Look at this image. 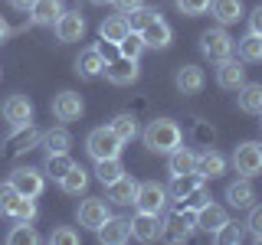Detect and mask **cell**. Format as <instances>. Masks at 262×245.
I'll return each instance as SVG.
<instances>
[{"label":"cell","instance_id":"obj_1","mask_svg":"<svg viewBox=\"0 0 262 245\" xmlns=\"http://www.w3.org/2000/svg\"><path fill=\"white\" fill-rule=\"evenodd\" d=\"M141 137H144V147L151 154H170V151H177V147L184 144V131H180V125L170 121V118L151 121Z\"/></svg>","mask_w":262,"mask_h":245},{"label":"cell","instance_id":"obj_2","mask_svg":"<svg viewBox=\"0 0 262 245\" xmlns=\"http://www.w3.org/2000/svg\"><path fill=\"white\" fill-rule=\"evenodd\" d=\"M121 147H125V141H118V134H115L112 128H95V131H89V137H85V151H89L92 160L121 157Z\"/></svg>","mask_w":262,"mask_h":245},{"label":"cell","instance_id":"obj_3","mask_svg":"<svg viewBox=\"0 0 262 245\" xmlns=\"http://www.w3.org/2000/svg\"><path fill=\"white\" fill-rule=\"evenodd\" d=\"M193 232H196V212L184 209V206L174 209V212H167V219L161 223V235L170 239V242H187Z\"/></svg>","mask_w":262,"mask_h":245},{"label":"cell","instance_id":"obj_4","mask_svg":"<svg viewBox=\"0 0 262 245\" xmlns=\"http://www.w3.org/2000/svg\"><path fill=\"white\" fill-rule=\"evenodd\" d=\"M167 203H170V193L164 190L158 180H144V183H138L135 206L141 212H154V216H161V212L167 209Z\"/></svg>","mask_w":262,"mask_h":245},{"label":"cell","instance_id":"obj_5","mask_svg":"<svg viewBox=\"0 0 262 245\" xmlns=\"http://www.w3.org/2000/svg\"><path fill=\"white\" fill-rule=\"evenodd\" d=\"M233 167H236V174H243V177H259L262 174V144L259 141H246L236 147V154H233Z\"/></svg>","mask_w":262,"mask_h":245},{"label":"cell","instance_id":"obj_6","mask_svg":"<svg viewBox=\"0 0 262 245\" xmlns=\"http://www.w3.org/2000/svg\"><path fill=\"white\" fill-rule=\"evenodd\" d=\"M200 49H203V56H207V59L220 62V59H226V56H233L236 43H233V36H229L223 27H216V30H207L200 36Z\"/></svg>","mask_w":262,"mask_h":245},{"label":"cell","instance_id":"obj_7","mask_svg":"<svg viewBox=\"0 0 262 245\" xmlns=\"http://www.w3.org/2000/svg\"><path fill=\"white\" fill-rule=\"evenodd\" d=\"M53 30H56V39H59V43H79V39L85 36V16L79 10H62L59 20L53 23Z\"/></svg>","mask_w":262,"mask_h":245},{"label":"cell","instance_id":"obj_8","mask_svg":"<svg viewBox=\"0 0 262 245\" xmlns=\"http://www.w3.org/2000/svg\"><path fill=\"white\" fill-rule=\"evenodd\" d=\"M4 121L10 128H23V125H33V105L27 95H10L4 102Z\"/></svg>","mask_w":262,"mask_h":245},{"label":"cell","instance_id":"obj_9","mask_svg":"<svg viewBox=\"0 0 262 245\" xmlns=\"http://www.w3.org/2000/svg\"><path fill=\"white\" fill-rule=\"evenodd\" d=\"M10 183L20 190V196H39L43 186H46V180H43V170H36V167H16Z\"/></svg>","mask_w":262,"mask_h":245},{"label":"cell","instance_id":"obj_10","mask_svg":"<svg viewBox=\"0 0 262 245\" xmlns=\"http://www.w3.org/2000/svg\"><path fill=\"white\" fill-rule=\"evenodd\" d=\"M112 212H108V206H105V200H98V196H85L82 200V206H79V226H85V229H95L108 219Z\"/></svg>","mask_w":262,"mask_h":245},{"label":"cell","instance_id":"obj_11","mask_svg":"<svg viewBox=\"0 0 262 245\" xmlns=\"http://www.w3.org/2000/svg\"><path fill=\"white\" fill-rule=\"evenodd\" d=\"M105 76H108L112 85H131V82L141 76V69H138V59H125V56H118V59L105 62Z\"/></svg>","mask_w":262,"mask_h":245},{"label":"cell","instance_id":"obj_12","mask_svg":"<svg viewBox=\"0 0 262 245\" xmlns=\"http://www.w3.org/2000/svg\"><path fill=\"white\" fill-rule=\"evenodd\" d=\"M95 235H98V242H105V245H121V242L131 239V219H115V216H108L102 226L95 229Z\"/></svg>","mask_w":262,"mask_h":245},{"label":"cell","instance_id":"obj_13","mask_svg":"<svg viewBox=\"0 0 262 245\" xmlns=\"http://www.w3.org/2000/svg\"><path fill=\"white\" fill-rule=\"evenodd\" d=\"M82 111H85V105H82V95L76 92H59L53 98V114L59 121H79Z\"/></svg>","mask_w":262,"mask_h":245},{"label":"cell","instance_id":"obj_14","mask_svg":"<svg viewBox=\"0 0 262 245\" xmlns=\"http://www.w3.org/2000/svg\"><path fill=\"white\" fill-rule=\"evenodd\" d=\"M131 239H138V242L161 239V219L154 216V212H141V209H138V216L131 219Z\"/></svg>","mask_w":262,"mask_h":245},{"label":"cell","instance_id":"obj_15","mask_svg":"<svg viewBox=\"0 0 262 245\" xmlns=\"http://www.w3.org/2000/svg\"><path fill=\"white\" fill-rule=\"evenodd\" d=\"M216 82H220V88H229V92H236V88L246 82V69H243V62H236L233 56H226V59H220L216 65Z\"/></svg>","mask_w":262,"mask_h":245},{"label":"cell","instance_id":"obj_16","mask_svg":"<svg viewBox=\"0 0 262 245\" xmlns=\"http://www.w3.org/2000/svg\"><path fill=\"white\" fill-rule=\"evenodd\" d=\"M203 82H207V76H203L200 65H180L177 76H174V85L180 95H196L203 88Z\"/></svg>","mask_w":262,"mask_h":245},{"label":"cell","instance_id":"obj_17","mask_svg":"<svg viewBox=\"0 0 262 245\" xmlns=\"http://www.w3.org/2000/svg\"><path fill=\"white\" fill-rule=\"evenodd\" d=\"M196 174H200L203 180H216V177H223L226 174V157L220 151H203V154H196Z\"/></svg>","mask_w":262,"mask_h":245},{"label":"cell","instance_id":"obj_18","mask_svg":"<svg viewBox=\"0 0 262 245\" xmlns=\"http://www.w3.org/2000/svg\"><path fill=\"white\" fill-rule=\"evenodd\" d=\"M226 203L233 209H249L252 203H256V186L249 183V177H243V180H236V183L226 186Z\"/></svg>","mask_w":262,"mask_h":245},{"label":"cell","instance_id":"obj_19","mask_svg":"<svg viewBox=\"0 0 262 245\" xmlns=\"http://www.w3.org/2000/svg\"><path fill=\"white\" fill-rule=\"evenodd\" d=\"M105 190H108V200L115 203V206H131V203H135V193H138V180L121 174L115 183L105 186Z\"/></svg>","mask_w":262,"mask_h":245},{"label":"cell","instance_id":"obj_20","mask_svg":"<svg viewBox=\"0 0 262 245\" xmlns=\"http://www.w3.org/2000/svg\"><path fill=\"white\" fill-rule=\"evenodd\" d=\"M236 102L246 114H262V82H243L236 88Z\"/></svg>","mask_w":262,"mask_h":245},{"label":"cell","instance_id":"obj_21","mask_svg":"<svg viewBox=\"0 0 262 245\" xmlns=\"http://www.w3.org/2000/svg\"><path fill=\"white\" fill-rule=\"evenodd\" d=\"M141 39H144V49H147V46H151V49H167L170 39H174V30H170L167 23L158 16L154 23H147V27L141 30Z\"/></svg>","mask_w":262,"mask_h":245},{"label":"cell","instance_id":"obj_22","mask_svg":"<svg viewBox=\"0 0 262 245\" xmlns=\"http://www.w3.org/2000/svg\"><path fill=\"white\" fill-rule=\"evenodd\" d=\"M226 209L223 206H216V203H207V206H200L196 209V229H200V232H207V235H213L216 232L220 226L226 223Z\"/></svg>","mask_w":262,"mask_h":245},{"label":"cell","instance_id":"obj_23","mask_svg":"<svg viewBox=\"0 0 262 245\" xmlns=\"http://www.w3.org/2000/svg\"><path fill=\"white\" fill-rule=\"evenodd\" d=\"M59 13H62V0H36L30 7V20L36 27H53L59 20Z\"/></svg>","mask_w":262,"mask_h":245},{"label":"cell","instance_id":"obj_24","mask_svg":"<svg viewBox=\"0 0 262 245\" xmlns=\"http://www.w3.org/2000/svg\"><path fill=\"white\" fill-rule=\"evenodd\" d=\"M76 72L82 79H98L105 72V59H102V53L92 46V49H85V53H79V59H76Z\"/></svg>","mask_w":262,"mask_h":245},{"label":"cell","instance_id":"obj_25","mask_svg":"<svg viewBox=\"0 0 262 245\" xmlns=\"http://www.w3.org/2000/svg\"><path fill=\"white\" fill-rule=\"evenodd\" d=\"M210 10H213V16H216L220 27H229V23L243 20V0H213Z\"/></svg>","mask_w":262,"mask_h":245},{"label":"cell","instance_id":"obj_26","mask_svg":"<svg viewBox=\"0 0 262 245\" xmlns=\"http://www.w3.org/2000/svg\"><path fill=\"white\" fill-rule=\"evenodd\" d=\"M196 186H203V177L196 174V170H190V174H177L174 180H170L167 193H170V200H187Z\"/></svg>","mask_w":262,"mask_h":245},{"label":"cell","instance_id":"obj_27","mask_svg":"<svg viewBox=\"0 0 262 245\" xmlns=\"http://www.w3.org/2000/svg\"><path fill=\"white\" fill-rule=\"evenodd\" d=\"M98 33H102V39H108V43H121V39L131 33L128 27V16L125 13H115V16H105L102 27H98Z\"/></svg>","mask_w":262,"mask_h":245},{"label":"cell","instance_id":"obj_28","mask_svg":"<svg viewBox=\"0 0 262 245\" xmlns=\"http://www.w3.org/2000/svg\"><path fill=\"white\" fill-rule=\"evenodd\" d=\"M196 167V154L190 151V147H184V144H180L177 147V151H170L167 154V170H170V174H190V170Z\"/></svg>","mask_w":262,"mask_h":245},{"label":"cell","instance_id":"obj_29","mask_svg":"<svg viewBox=\"0 0 262 245\" xmlns=\"http://www.w3.org/2000/svg\"><path fill=\"white\" fill-rule=\"evenodd\" d=\"M59 186H62V193H69V196L85 193L89 190V170H82L79 163H72V170L59 180Z\"/></svg>","mask_w":262,"mask_h":245},{"label":"cell","instance_id":"obj_30","mask_svg":"<svg viewBox=\"0 0 262 245\" xmlns=\"http://www.w3.org/2000/svg\"><path fill=\"white\" fill-rule=\"evenodd\" d=\"M43 147H46V154H66L72 147V134L66 128H49L43 134Z\"/></svg>","mask_w":262,"mask_h":245},{"label":"cell","instance_id":"obj_31","mask_svg":"<svg viewBox=\"0 0 262 245\" xmlns=\"http://www.w3.org/2000/svg\"><path fill=\"white\" fill-rule=\"evenodd\" d=\"M121 174H125V167H121V157H105V160H95V177L102 186L115 183Z\"/></svg>","mask_w":262,"mask_h":245},{"label":"cell","instance_id":"obj_32","mask_svg":"<svg viewBox=\"0 0 262 245\" xmlns=\"http://www.w3.org/2000/svg\"><path fill=\"white\" fill-rule=\"evenodd\" d=\"M243 62H262V36L259 33H246V36L236 43Z\"/></svg>","mask_w":262,"mask_h":245},{"label":"cell","instance_id":"obj_33","mask_svg":"<svg viewBox=\"0 0 262 245\" xmlns=\"http://www.w3.org/2000/svg\"><path fill=\"white\" fill-rule=\"evenodd\" d=\"M13 131H16V137H13L10 151H16V154H20V151H33V147L43 141V134H39L33 125H23V128H13Z\"/></svg>","mask_w":262,"mask_h":245},{"label":"cell","instance_id":"obj_34","mask_svg":"<svg viewBox=\"0 0 262 245\" xmlns=\"http://www.w3.org/2000/svg\"><path fill=\"white\" fill-rule=\"evenodd\" d=\"M72 163H76V160L69 157V151H66V154H46V177L62 180L72 170Z\"/></svg>","mask_w":262,"mask_h":245},{"label":"cell","instance_id":"obj_35","mask_svg":"<svg viewBox=\"0 0 262 245\" xmlns=\"http://www.w3.org/2000/svg\"><path fill=\"white\" fill-rule=\"evenodd\" d=\"M108 128L118 134V141H125V144L138 137V121H135V114H118V118H112Z\"/></svg>","mask_w":262,"mask_h":245},{"label":"cell","instance_id":"obj_36","mask_svg":"<svg viewBox=\"0 0 262 245\" xmlns=\"http://www.w3.org/2000/svg\"><path fill=\"white\" fill-rule=\"evenodd\" d=\"M7 216H13L16 223H33L36 219V196H16L13 209Z\"/></svg>","mask_w":262,"mask_h":245},{"label":"cell","instance_id":"obj_37","mask_svg":"<svg viewBox=\"0 0 262 245\" xmlns=\"http://www.w3.org/2000/svg\"><path fill=\"white\" fill-rule=\"evenodd\" d=\"M125 16H128V27L135 30V33H141V30L147 27V23H154V20H158L161 13H158V10H151V7H144V4H141V7H135V10H131V13H125Z\"/></svg>","mask_w":262,"mask_h":245},{"label":"cell","instance_id":"obj_38","mask_svg":"<svg viewBox=\"0 0 262 245\" xmlns=\"http://www.w3.org/2000/svg\"><path fill=\"white\" fill-rule=\"evenodd\" d=\"M141 53H144V39H141V33L131 30L118 43V56H125V59H141Z\"/></svg>","mask_w":262,"mask_h":245},{"label":"cell","instance_id":"obj_39","mask_svg":"<svg viewBox=\"0 0 262 245\" xmlns=\"http://www.w3.org/2000/svg\"><path fill=\"white\" fill-rule=\"evenodd\" d=\"M7 242L10 245H36L39 235H36V229H33L30 223H16L10 229V235H7Z\"/></svg>","mask_w":262,"mask_h":245},{"label":"cell","instance_id":"obj_40","mask_svg":"<svg viewBox=\"0 0 262 245\" xmlns=\"http://www.w3.org/2000/svg\"><path fill=\"white\" fill-rule=\"evenodd\" d=\"M213 239H216L220 245H239V242H243V226H239V223H229V219H226V223L220 226L216 232H213Z\"/></svg>","mask_w":262,"mask_h":245},{"label":"cell","instance_id":"obj_41","mask_svg":"<svg viewBox=\"0 0 262 245\" xmlns=\"http://www.w3.org/2000/svg\"><path fill=\"white\" fill-rule=\"evenodd\" d=\"M16 196H20V190H16L10 180H7V183H0V216H7V212L13 209Z\"/></svg>","mask_w":262,"mask_h":245},{"label":"cell","instance_id":"obj_42","mask_svg":"<svg viewBox=\"0 0 262 245\" xmlns=\"http://www.w3.org/2000/svg\"><path fill=\"white\" fill-rule=\"evenodd\" d=\"M210 4L213 0H177V10L184 16H203L210 10Z\"/></svg>","mask_w":262,"mask_h":245},{"label":"cell","instance_id":"obj_43","mask_svg":"<svg viewBox=\"0 0 262 245\" xmlns=\"http://www.w3.org/2000/svg\"><path fill=\"white\" fill-rule=\"evenodd\" d=\"M246 229H249V235H252L256 242H262V206H256V203L249 206V219H246Z\"/></svg>","mask_w":262,"mask_h":245},{"label":"cell","instance_id":"obj_44","mask_svg":"<svg viewBox=\"0 0 262 245\" xmlns=\"http://www.w3.org/2000/svg\"><path fill=\"white\" fill-rule=\"evenodd\" d=\"M207 203H210V193L203 190V186H196V190H193L190 196H187V200H180V206H184V209H190V212H196L200 206H207Z\"/></svg>","mask_w":262,"mask_h":245},{"label":"cell","instance_id":"obj_45","mask_svg":"<svg viewBox=\"0 0 262 245\" xmlns=\"http://www.w3.org/2000/svg\"><path fill=\"white\" fill-rule=\"evenodd\" d=\"M49 242L53 245H79V232H72V229H56L53 235H49Z\"/></svg>","mask_w":262,"mask_h":245},{"label":"cell","instance_id":"obj_46","mask_svg":"<svg viewBox=\"0 0 262 245\" xmlns=\"http://www.w3.org/2000/svg\"><path fill=\"white\" fill-rule=\"evenodd\" d=\"M193 134H196V141H200L203 147H210V144H213V137H216V134H213V128H207V125H196V128H193Z\"/></svg>","mask_w":262,"mask_h":245},{"label":"cell","instance_id":"obj_47","mask_svg":"<svg viewBox=\"0 0 262 245\" xmlns=\"http://www.w3.org/2000/svg\"><path fill=\"white\" fill-rule=\"evenodd\" d=\"M249 33H259V36H262V4L249 13Z\"/></svg>","mask_w":262,"mask_h":245},{"label":"cell","instance_id":"obj_48","mask_svg":"<svg viewBox=\"0 0 262 245\" xmlns=\"http://www.w3.org/2000/svg\"><path fill=\"white\" fill-rule=\"evenodd\" d=\"M112 4L118 7V13H131V10H135V7H141L144 0H112Z\"/></svg>","mask_w":262,"mask_h":245},{"label":"cell","instance_id":"obj_49","mask_svg":"<svg viewBox=\"0 0 262 245\" xmlns=\"http://www.w3.org/2000/svg\"><path fill=\"white\" fill-rule=\"evenodd\" d=\"M13 4V10H20V13H30V7L36 4V0H10Z\"/></svg>","mask_w":262,"mask_h":245},{"label":"cell","instance_id":"obj_50","mask_svg":"<svg viewBox=\"0 0 262 245\" xmlns=\"http://www.w3.org/2000/svg\"><path fill=\"white\" fill-rule=\"evenodd\" d=\"M7 36H10V23L0 16V43H7Z\"/></svg>","mask_w":262,"mask_h":245},{"label":"cell","instance_id":"obj_51","mask_svg":"<svg viewBox=\"0 0 262 245\" xmlns=\"http://www.w3.org/2000/svg\"><path fill=\"white\" fill-rule=\"evenodd\" d=\"M89 4H95V7H105V4H112V0H89Z\"/></svg>","mask_w":262,"mask_h":245},{"label":"cell","instance_id":"obj_52","mask_svg":"<svg viewBox=\"0 0 262 245\" xmlns=\"http://www.w3.org/2000/svg\"><path fill=\"white\" fill-rule=\"evenodd\" d=\"M259 118H262V114H259ZM259 125H262V121H259Z\"/></svg>","mask_w":262,"mask_h":245}]
</instances>
